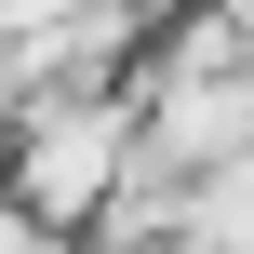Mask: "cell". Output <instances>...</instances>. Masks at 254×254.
<instances>
[{"mask_svg": "<svg viewBox=\"0 0 254 254\" xmlns=\"http://www.w3.org/2000/svg\"><path fill=\"white\" fill-rule=\"evenodd\" d=\"M107 161H121V147H107V107H54V121H40V147H27V201H54V214H67V201H94V188H107Z\"/></svg>", "mask_w": 254, "mask_h": 254, "instance_id": "1", "label": "cell"}]
</instances>
